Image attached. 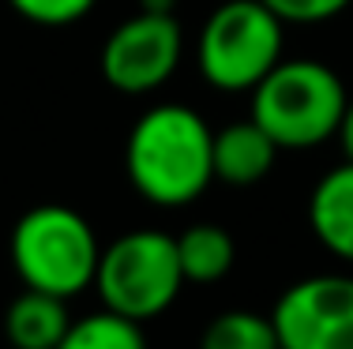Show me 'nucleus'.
I'll list each match as a JSON object with an SVG mask.
<instances>
[{"mask_svg":"<svg viewBox=\"0 0 353 349\" xmlns=\"http://www.w3.org/2000/svg\"><path fill=\"white\" fill-rule=\"evenodd\" d=\"M132 188L154 207H188L214 180V131L188 105H154L124 143Z\"/></svg>","mask_w":353,"mask_h":349,"instance_id":"f257e3e1","label":"nucleus"},{"mask_svg":"<svg viewBox=\"0 0 353 349\" xmlns=\"http://www.w3.org/2000/svg\"><path fill=\"white\" fill-rule=\"evenodd\" d=\"M248 94V116L279 143V151H308L334 139L350 102L339 72L323 61H279Z\"/></svg>","mask_w":353,"mask_h":349,"instance_id":"f03ea898","label":"nucleus"},{"mask_svg":"<svg viewBox=\"0 0 353 349\" xmlns=\"http://www.w3.org/2000/svg\"><path fill=\"white\" fill-rule=\"evenodd\" d=\"M8 252L27 289H41V293L68 301L87 286H94L102 244L79 211L61 203H41L19 214Z\"/></svg>","mask_w":353,"mask_h":349,"instance_id":"7ed1b4c3","label":"nucleus"},{"mask_svg":"<svg viewBox=\"0 0 353 349\" xmlns=\"http://www.w3.org/2000/svg\"><path fill=\"white\" fill-rule=\"evenodd\" d=\"M188 286L176 260V237L162 229H132L98 255L94 289L102 308L136 323L158 319Z\"/></svg>","mask_w":353,"mask_h":349,"instance_id":"20e7f679","label":"nucleus"},{"mask_svg":"<svg viewBox=\"0 0 353 349\" xmlns=\"http://www.w3.org/2000/svg\"><path fill=\"white\" fill-rule=\"evenodd\" d=\"M282 27L263 0H225L199 30V76L225 94L252 90L282 61Z\"/></svg>","mask_w":353,"mask_h":349,"instance_id":"39448f33","label":"nucleus"},{"mask_svg":"<svg viewBox=\"0 0 353 349\" xmlns=\"http://www.w3.org/2000/svg\"><path fill=\"white\" fill-rule=\"evenodd\" d=\"M184 49V30L176 15L136 12L109 30L98 68L102 79L121 94H150L176 72Z\"/></svg>","mask_w":353,"mask_h":349,"instance_id":"423d86ee","label":"nucleus"},{"mask_svg":"<svg viewBox=\"0 0 353 349\" xmlns=\"http://www.w3.org/2000/svg\"><path fill=\"white\" fill-rule=\"evenodd\" d=\"M271 323L282 349H353V278L312 274L274 301Z\"/></svg>","mask_w":353,"mask_h":349,"instance_id":"0eeeda50","label":"nucleus"},{"mask_svg":"<svg viewBox=\"0 0 353 349\" xmlns=\"http://www.w3.org/2000/svg\"><path fill=\"white\" fill-rule=\"evenodd\" d=\"M279 143L256 120H233L214 131V180L233 188H252L274 169Z\"/></svg>","mask_w":353,"mask_h":349,"instance_id":"6e6552de","label":"nucleus"},{"mask_svg":"<svg viewBox=\"0 0 353 349\" xmlns=\"http://www.w3.org/2000/svg\"><path fill=\"white\" fill-rule=\"evenodd\" d=\"M308 226L331 255L353 263V162L334 165L308 195Z\"/></svg>","mask_w":353,"mask_h":349,"instance_id":"1a4fd4ad","label":"nucleus"},{"mask_svg":"<svg viewBox=\"0 0 353 349\" xmlns=\"http://www.w3.org/2000/svg\"><path fill=\"white\" fill-rule=\"evenodd\" d=\"M68 301L27 286L4 312V335L12 349H57L61 338L68 335Z\"/></svg>","mask_w":353,"mask_h":349,"instance_id":"9d476101","label":"nucleus"},{"mask_svg":"<svg viewBox=\"0 0 353 349\" xmlns=\"http://www.w3.org/2000/svg\"><path fill=\"white\" fill-rule=\"evenodd\" d=\"M176 260H181L184 282L188 286H214L237 263V244L222 226L214 222H199L188 226L176 237Z\"/></svg>","mask_w":353,"mask_h":349,"instance_id":"9b49d317","label":"nucleus"},{"mask_svg":"<svg viewBox=\"0 0 353 349\" xmlns=\"http://www.w3.org/2000/svg\"><path fill=\"white\" fill-rule=\"evenodd\" d=\"M199 349H282L271 315L233 308L214 315L199 335Z\"/></svg>","mask_w":353,"mask_h":349,"instance_id":"f8f14e48","label":"nucleus"},{"mask_svg":"<svg viewBox=\"0 0 353 349\" xmlns=\"http://www.w3.org/2000/svg\"><path fill=\"white\" fill-rule=\"evenodd\" d=\"M143 323L128 319V315L117 312H90L87 319H72L68 335L61 338L57 349H147L143 338Z\"/></svg>","mask_w":353,"mask_h":349,"instance_id":"ddd939ff","label":"nucleus"},{"mask_svg":"<svg viewBox=\"0 0 353 349\" xmlns=\"http://www.w3.org/2000/svg\"><path fill=\"white\" fill-rule=\"evenodd\" d=\"M15 15L38 23V27H72L79 23L98 0H8Z\"/></svg>","mask_w":353,"mask_h":349,"instance_id":"4468645a","label":"nucleus"},{"mask_svg":"<svg viewBox=\"0 0 353 349\" xmlns=\"http://www.w3.org/2000/svg\"><path fill=\"white\" fill-rule=\"evenodd\" d=\"M282 23H327L350 8V0H263Z\"/></svg>","mask_w":353,"mask_h":349,"instance_id":"2eb2a0df","label":"nucleus"},{"mask_svg":"<svg viewBox=\"0 0 353 349\" xmlns=\"http://www.w3.org/2000/svg\"><path fill=\"white\" fill-rule=\"evenodd\" d=\"M334 139H339L342 154H346V162H353V98L346 102V109H342V120H339V131H334Z\"/></svg>","mask_w":353,"mask_h":349,"instance_id":"dca6fc26","label":"nucleus"},{"mask_svg":"<svg viewBox=\"0 0 353 349\" xmlns=\"http://www.w3.org/2000/svg\"><path fill=\"white\" fill-rule=\"evenodd\" d=\"M173 8H176V0H139V12H165V15H173Z\"/></svg>","mask_w":353,"mask_h":349,"instance_id":"f3484780","label":"nucleus"}]
</instances>
